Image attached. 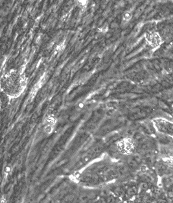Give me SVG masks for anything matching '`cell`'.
Listing matches in <instances>:
<instances>
[{
    "label": "cell",
    "mask_w": 173,
    "mask_h": 203,
    "mask_svg": "<svg viewBox=\"0 0 173 203\" xmlns=\"http://www.w3.org/2000/svg\"><path fill=\"white\" fill-rule=\"evenodd\" d=\"M26 85V77L20 71L11 69L1 76V91L10 98H17L21 95Z\"/></svg>",
    "instance_id": "obj_1"
},
{
    "label": "cell",
    "mask_w": 173,
    "mask_h": 203,
    "mask_svg": "<svg viewBox=\"0 0 173 203\" xmlns=\"http://www.w3.org/2000/svg\"><path fill=\"white\" fill-rule=\"evenodd\" d=\"M155 126L159 132L162 133H165L169 135H173V124L169 122L162 120V119H157L154 121Z\"/></svg>",
    "instance_id": "obj_2"
},
{
    "label": "cell",
    "mask_w": 173,
    "mask_h": 203,
    "mask_svg": "<svg viewBox=\"0 0 173 203\" xmlns=\"http://www.w3.org/2000/svg\"><path fill=\"white\" fill-rule=\"evenodd\" d=\"M145 39L147 42L153 48H157L162 44V40L157 32H147L145 34Z\"/></svg>",
    "instance_id": "obj_3"
},
{
    "label": "cell",
    "mask_w": 173,
    "mask_h": 203,
    "mask_svg": "<svg viewBox=\"0 0 173 203\" xmlns=\"http://www.w3.org/2000/svg\"><path fill=\"white\" fill-rule=\"evenodd\" d=\"M136 192H137V188L136 187L130 188H129L128 190V195H130L136 194Z\"/></svg>",
    "instance_id": "obj_4"
},
{
    "label": "cell",
    "mask_w": 173,
    "mask_h": 203,
    "mask_svg": "<svg viewBox=\"0 0 173 203\" xmlns=\"http://www.w3.org/2000/svg\"><path fill=\"white\" fill-rule=\"evenodd\" d=\"M167 195H168V197L170 198V199H173V186L171 187V188L168 191Z\"/></svg>",
    "instance_id": "obj_5"
},
{
    "label": "cell",
    "mask_w": 173,
    "mask_h": 203,
    "mask_svg": "<svg viewBox=\"0 0 173 203\" xmlns=\"http://www.w3.org/2000/svg\"><path fill=\"white\" fill-rule=\"evenodd\" d=\"M140 188L141 190H146L147 188H148V184L145 183V182H143V183H141L140 184Z\"/></svg>",
    "instance_id": "obj_6"
},
{
    "label": "cell",
    "mask_w": 173,
    "mask_h": 203,
    "mask_svg": "<svg viewBox=\"0 0 173 203\" xmlns=\"http://www.w3.org/2000/svg\"><path fill=\"white\" fill-rule=\"evenodd\" d=\"M114 200L112 199V198H108L107 199V203H114Z\"/></svg>",
    "instance_id": "obj_7"
}]
</instances>
